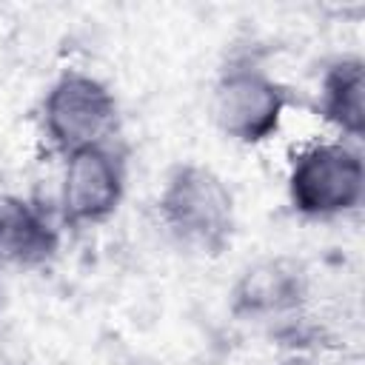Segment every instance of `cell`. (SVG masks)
<instances>
[{
    "mask_svg": "<svg viewBox=\"0 0 365 365\" xmlns=\"http://www.w3.org/2000/svg\"><path fill=\"white\" fill-rule=\"evenodd\" d=\"M157 214L180 245L211 257L231 245L237 225L228 182L202 163H180L165 174L157 194Z\"/></svg>",
    "mask_w": 365,
    "mask_h": 365,
    "instance_id": "cell-1",
    "label": "cell"
},
{
    "mask_svg": "<svg viewBox=\"0 0 365 365\" xmlns=\"http://www.w3.org/2000/svg\"><path fill=\"white\" fill-rule=\"evenodd\" d=\"M0 297H3V294H0ZM0 302H3V299H0Z\"/></svg>",
    "mask_w": 365,
    "mask_h": 365,
    "instance_id": "cell-10",
    "label": "cell"
},
{
    "mask_svg": "<svg viewBox=\"0 0 365 365\" xmlns=\"http://www.w3.org/2000/svg\"><path fill=\"white\" fill-rule=\"evenodd\" d=\"M0 365H20V356L3 331H0Z\"/></svg>",
    "mask_w": 365,
    "mask_h": 365,
    "instance_id": "cell-9",
    "label": "cell"
},
{
    "mask_svg": "<svg viewBox=\"0 0 365 365\" xmlns=\"http://www.w3.org/2000/svg\"><path fill=\"white\" fill-rule=\"evenodd\" d=\"M291 91L254 60H231L211 86V120L234 143H268L285 120Z\"/></svg>",
    "mask_w": 365,
    "mask_h": 365,
    "instance_id": "cell-3",
    "label": "cell"
},
{
    "mask_svg": "<svg viewBox=\"0 0 365 365\" xmlns=\"http://www.w3.org/2000/svg\"><path fill=\"white\" fill-rule=\"evenodd\" d=\"M317 111L339 131V140L365 137V63L359 54H339L322 68Z\"/></svg>",
    "mask_w": 365,
    "mask_h": 365,
    "instance_id": "cell-8",
    "label": "cell"
},
{
    "mask_svg": "<svg viewBox=\"0 0 365 365\" xmlns=\"http://www.w3.org/2000/svg\"><path fill=\"white\" fill-rule=\"evenodd\" d=\"M60 231L48 211L20 194H0V268H34L54 257Z\"/></svg>",
    "mask_w": 365,
    "mask_h": 365,
    "instance_id": "cell-7",
    "label": "cell"
},
{
    "mask_svg": "<svg viewBox=\"0 0 365 365\" xmlns=\"http://www.w3.org/2000/svg\"><path fill=\"white\" fill-rule=\"evenodd\" d=\"M125 157L114 140L66 154L57 191L60 222L74 228L106 222L125 197Z\"/></svg>",
    "mask_w": 365,
    "mask_h": 365,
    "instance_id": "cell-5",
    "label": "cell"
},
{
    "mask_svg": "<svg viewBox=\"0 0 365 365\" xmlns=\"http://www.w3.org/2000/svg\"><path fill=\"white\" fill-rule=\"evenodd\" d=\"M294 214L305 220H339L359 211L365 197V163L348 140H317L302 145L285 174Z\"/></svg>",
    "mask_w": 365,
    "mask_h": 365,
    "instance_id": "cell-2",
    "label": "cell"
},
{
    "mask_svg": "<svg viewBox=\"0 0 365 365\" xmlns=\"http://www.w3.org/2000/svg\"><path fill=\"white\" fill-rule=\"evenodd\" d=\"M308 299L305 265L291 257H262L231 285V314L240 319H285Z\"/></svg>",
    "mask_w": 365,
    "mask_h": 365,
    "instance_id": "cell-6",
    "label": "cell"
},
{
    "mask_svg": "<svg viewBox=\"0 0 365 365\" xmlns=\"http://www.w3.org/2000/svg\"><path fill=\"white\" fill-rule=\"evenodd\" d=\"M117 128V97L94 74L66 68L40 100V134L60 157L111 143Z\"/></svg>",
    "mask_w": 365,
    "mask_h": 365,
    "instance_id": "cell-4",
    "label": "cell"
}]
</instances>
